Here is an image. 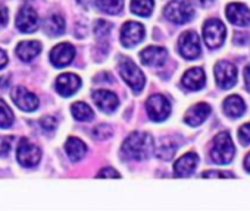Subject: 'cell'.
<instances>
[{
	"mask_svg": "<svg viewBox=\"0 0 250 211\" xmlns=\"http://www.w3.org/2000/svg\"><path fill=\"white\" fill-rule=\"evenodd\" d=\"M119 74L122 76V79L131 87L133 91L140 92L144 87V75L143 72L137 68V65L128 59V58H122L119 60Z\"/></svg>",
	"mask_w": 250,
	"mask_h": 211,
	"instance_id": "3",
	"label": "cell"
},
{
	"mask_svg": "<svg viewBox=\"0 0 250 211\" xmlns=\"http://www.w3.org/2000/svg\"><path fill=\"white\" fill-rule=\"evenodd\" d=\"M47 34L50 35H61L65 32V21L61 15H52L47 21H46V25H44Z\"/></svg>",
	"mask_w": 250,
	"mask_h": 211,
	"instance_id": "26",
	"label": "cell"
},
{
	"mask_svg": "<svg viewBox=\"0 0 250 211\" xmlns=\"http://www.w3.org/2000/svg\"><path fill=\"white\" fill-rule=\"evenodd\" d=\"M153 0H131V12L138 16H149L153 11Z\"/></svg>",
	"mask_w": 250,
	"mask_h": 211,
	"instance_id": "27",
	"label": "cell"
},
{
	"mask_svg": "<svg viewBox=\"0 0 250 211\" xmlns=\"http://www.w3.org/2000/svg\"><path fill=\"white\" fill-rule=\"evenodd\" d=\"M246 112V104L240 95H230L224 101V113L228 118H240Z\"/></svg>",
	"mask_w": 250,
	"mask_h": 211,
	"instance_id": "22",
	"label": "cell"
},
{
	"mask_svg": "<svg viewBox=\"0 0 250 211\" xmlns=\"http://www.w3.org/2000/svg\"><path fill=\"white\" fill-rule=\"evenodd\" d=\"M65 151H67V154L69 157V160L74 162V163H77V162H80L81 158L85 155L87 147H85V144L81 139L72 136V138H68V141L65 144Z\"/></svg>",
	"mask_w": 250,
	"mask_h": 211,
	"instance_id": "23",
	"label": "cell"
},
{
	"mask_svg": "<svg viewBox=\"0 0 250 211\" xmlns=\"http://www.w3.org/2000/svg\"><path fill=\"white\" fill-rule=\"evenodd\" d=\"M234 144L228 132H221L215 136L211 150V158L217 165H228L234 158Z\"/></svg>",
	"mask_w": 250,
	"mask_h": 211,
	"instance_id": "2",
	"label": "cell"
},
{
	"mask_svg": "<svg viewBox=\"0 0 250 211\" xmlns=\"http://www.w3.org/2000/svg\"><path fill=\"white\" fill-rule=\"evenodd\" d=\"M97 178H115L117 179V178H121V175L112 167H105L97 173Z\"/></svg>",
	"mask_w": 250,
	"mask_h": 211,
	"instance_id": "36",
	"label": "cell"
},
{
	"mask_svg": "<svg viewBox=\"0 0 250 211\" xmlns=\"http://www.w3.org/2000/svg\"><path fill=\"white\" fill-rule=\"evenodd\" d=\"M215 79L219 88L230 90L237 82V69L233 63L227 60H221L215 66Z\"/></svg>",
	"mask_w": 250,
	"mask_h": 211,
	"instance_id": "9",
	"label": "cell"
},
{
	"mask_svg": "<svg viewBox=\"0 0 250 211\" xmlns=\"http://www.w3.org/2000/svg\"><path fill=\"white\" fill-rule=\"evenodd\" d=\"M71 113L80 122H90L94 118V113H93L91 107H90V106H87L85 103H83V101H78V103L72 104Z\"/></svg>",
	"mask_w": 250,
	"mask_h": 211,
	"instance_id": "24",
	"label": "cell"
},
{
	"mask_svg": "<svg viewBox=\"0 0 250 211\" xmlns=\"http://www.w3.org/2000/svg\"><path fill=\"white\" fill-rule=\"evenodd\" d=\"M80 87H81V79L74 74H62L56 79V91L64 97L72 95L80 90Z\"/></svg>",
	"mask_w": 250,
	"mask_h": 211,
	"instance_id": "18",
	"label": "cell"
},
{
	"mask_svg": "<svg viewBox=\"0 0 250 211\" xmlns=\"http://www.w3.org/2000/svg\"><path fill=\"white\" fill-rule=\"evenodd\" d=\"M202 178L209 179V178H234V175L231 172H218V170H211V172H205L202 175Z\"/></svg>",
	"mask_w": 250,
	"mask_h": 211,
	"instance_id": "35",
	"label": "cell"
},
{
	"mask_svg": "<svg viewBox=\"0 0 250 211\" xmlns=\"http://www.w3.org/2000/svg\"><path fill=\"white\" fill-rule=\"evenodd\" d=\"M244 167H246V170L250 173V152L246 155V158H244Z\"/></svg>",
	"mask_w": 250,
	"mask_h": 211,
	"instance_id": "40",
	"label": "cell"
},
{
	"mask_svg": "<svg viewBox=\"0 0 250 211\" xmlns=\"http://www.w3.org/2000/svg\"><path fill=\"white\" fill-rule=\"evenodd\" d=\"M9 21V14L8 9H0V28H3Z\"/></svg>",
	"mask_w": 250,
	"mask_h": 211,
	"instance_id": "37",
	"label": "cell"
},
{
	"mask_svg": "<svg viewBox=\"0 0 250 211\" xmlns=\"http://www.w3.org/2000/svg\"><path fill=\"white\" fill-rule=\"evenodd\" d=\"M41 158V151L37 145L22 138L18 145V162L24 167H34Z\"/></svg>",
	"mask_w": 250,
	"mask_h": 211,
	"instance_id": "8",
	"label": "cell"
},
{
	"mask_svg": "<svg viewBox=\"0 0 250 211\" xmlns=\"http://www.w3.org/2000/svg\"><path fill=\"white\" fill-rule=\"evenodd\" d=\"M225 25L218 19H209L203 27V40L208 47L218 48L225 41Z\"/></svg>",
	"mask_w": 250,
	"mask_h": 211,
	"instance_id": "6",
	"label": "cell"
},
{
	"mask_svg": "<svg viewBox=\"0 0 250 211\" xmlns=\"http://www.w3.org/2000/svg\"><path fill=\"white\" fill-rule=\"evenodd\" d=\"M199 165V155L194 152H187L178 158V162L174 165V173L177 178H187L190 176Z\"/></svg>",
	"mask_w": 250,
	"mask_h": 211,
	"instance_id": "17",
	"label": "cell"
},
{
	"mask_svg": "<svg viewBox=\"0 0 250 211\" xmlns=\"http://www.w3.org/2000/svg\"><path fill=\"white\" fill-rule=\"evenodd\" d=\"M74 56H75V48L69 43H62L50 51V62L56 68H64L72 62Z\"/></svg>",
	"mask_w": 250,
	"mask_h": 211,
	"instance_id": "12",
	"label": "cell"
},
{
	"mask_svg": "<svg viewBox=\"0 0 250 211\" xmlns=\"http://www.w3.org/2000/svg\"><path fill=\"white\" fill-rule=\"evenodd\" d=\"M111 30H112V25H111L109 22L103 21V19L97 21L96 25H94V32H96V35H99V37H105V35H108V34L111 32Z\"/></svg>",
	"mask_w": 250,
	"mask_h": 211,
	"instance_id": "31",
	"label": "cell"
},
{
	"mask_svg": "<svg viewBox=\"0 0 250 211\" xmlns=\"http://www.w3.org/2000/svg\"><path fill=\"white\" fill-rule=\"evenodd\" d=\"M111 135H112V129H111V126H108V125H99V126L94 128V131H93V136H94L96 139H100V141L108 139Z\"/></svg>",
	"mask_w": 250,
	"mask_h": 211,
	"instance_id": "30",
	"label": "cell"
},
{
	"mask_svg": "<svg viewBox=\"0 0 250 211\" xmlns=\"http://www.w3.org/2000/svg\"><path fill=\"white\" fill-rule=\"evenodd\" d=\"M6 63H8V55L3 50H0V69H2Z\"/></svg>",
	"mask_w": 250,
	"mask_h": 211,
	"instance_id": "38",
	"label": "cell"
},
{
	"mask_svg": "<svg viewBox=\"0 0 250 211\" xmlns=\"http://www.w3.org/2000/svg\"><path fill=\"white\" fill-rule=\"evenodd\" d=\"M121 151L128 160H146L155 151V141L147 132H133L124 141Z\"/></svg>",
	"mask_w": 250,
	"mask_h": 211,
	"instance_id": "1",
	"label": "cell"
},
{
	"mask_svg": "<svg viewBox=\"0 0 250 211\" xmlns=\"http://www.w3.org/2000/svg\"><path fill=\"white\" fill-rule=\"evenodd\" d=\"M14 123V113L3 100H0V128H9Z\"/></svg>",
	"mask_w": 250,
	"mask_h": 211,
	"instance_id": "29",
	"label": "cell"
},
{
	"mask_svg": "<svg viewBox=\"0 0 250 211\" xmlns=\"http://www.w3.org/2000/svg\"><path fill=\"white\" fill-rule=\"evenodd\" d=\"M194 15V9L187 0H172L165 8V16L174 24H185Z\"/></svg>",
	"mask_w": 250,
	"mask_h": 211,
	"instance_id": "4",
	"label": "cell"
},
{
	"mask_svg": "<svg viewBox=\"0 0 250 211\" xmlns=\"http://www.w3.org/2000/svg\"><path fill=\"white\" fill-rule=\"evenodd\" d=\"M41 51V44L38 41H21L17 47V55L22 62L33 60Z\"/></svg>",
	"mask_w": 250,
	"mask_h": 211,
	"instance_id": "21",
	"label": "cell"
},
{
	"mask_svg": "<svg viewBox=\"0 0 250 211\" xmlns=\"http://www.w3.org/2000/svg\"><path fill=\"white\" fill-rule=\"evenodd\" d=\"M12 100L18 107L24 112H34L38 107V98L35 94L30 92L24 87H17L12 91Z\"/></svg>",
	"mask_w": 250,
	"mask_h": 211,
	"instance_id": "10",
	"label": "cell"
},
{
	"mask_svg": "<svg viewBox=\"0 0 250 211\" xmlns=\"http://www.w3.org/2000/svg\"><path fill=\"white\" fill-rule=\"evenodd\" d=\"M238 139L241 144H250V123H246L238 131Z\"/></svg>",
	"mask_w": 250,
	"mask_h": 211,
	"instance_id": "33",
	"label": "cell"
},
{
	"mask_svg": "<svg viewBox=\"0 0 250 211\" xmlns=\"http://www.w3.org/2000/svg\"><path fill=\"white\" fill-rule=\"evenodd\" d=\"M175 150H177V145H175L174 142H171V141H164V142H161V145L158 147L156 155L161 158V160L168 162V160H171V158L174 157Z\"/></svg>",
	"mask_w": 250,
	"mask_h": 211,
	"instance_id": "28",
	"label": "cell"
},
{
	"mask_svg": "<svg viewBox=\"0 0 250 211\" xmlns=\"http://www.w3.org/2000/svg\"><path fill=\"white\" fill-rule=\"evenodd\" d=\"M93 100L97 104V107L105 112V113H114L118 106H119V100L118 97L106 90H97L93 92Z\"/></svg>",
	"mask_w": 250,
	"mask_h": 211,
	"instance_id": "13",
	"label": "cell"
},
{
	"mask_svg": "<svg viewBox=\"0 0 250 211\" xmlns=\"http://www.w3.org/2000/svg\"><path fill=\"white\" fill-rule=\"evenodd\" d=\"M227 19L233 25L246 27L250 24V9L243 3H230L227 6Z\"/></svg>",
	"mask_w": 250,
	"mask_h": 211,
	"instance_id": "15",
	"label": "cell"
},
{
	"mask_svg": "<svg viewBox=\"0 0 250 211\" xmlns=\"http://www.w3.org/2000/svg\"><path fill=\"white\" fill-rule=\"evenodd\" d=\"M178 50H180V55L188 60L197 59L200 56V53H202L199 35L193 31L184 32L178 40Z\"/></svg>",
	"mask_w": 250,
	"mask_h": 211,
	"instance_id": "7",
	"label": "cell"
},
{
	"mask_svg": "<svg viewBox=\"0 0 250 211\" xmlns=\"http://www.w3.org/2000/svg\"><path fill=\"white\" fill-rule=\"evenodd\" d=\"M212 2H214V0H199V3L202 5V6H209Z\"/></svg>",
	"mask_w": 250,
	"mask_h": 211,
	"instance_id": "41",
	"label": "cell"
},
{
	"mask_svg": "<svg viewBox=\"0 0 250 211\" xmlns=\"http://www.w3.org/2000/svg\"><path fill=\"white\" fill-rule=\"evenodd\" d=\"M96 6L99 11H102L109 15L121 14L124 8V0H96Z\"/></svg>",
	"mask_w": 250,
	"mask_h": 211,
	"instance_id": "25",
	"label": "cell"
},
{
	"mask_svg": "<svg viewBox=\"0 0 250 211\" xmlns=\"http://www.w3.org/2000/svg\"><path fill=\"white\" fill-rule=\"evenodd\" d=\"M205 72L202 68H193L190 71H187L181 79V84L184 88L190 90V91H197L205 85Z\"/></svg>",
	"mask_w": 250,
	"mask_h": 211,
	"instance_id": "20",
	"label": "cell"
},
{
	"mask_svg": "<svg viewBox=\"0 0 250 211\" xmlns=\"http://www.w3.org/2000/svg\"><path fill=\"white\" fill-rule=\"evenodd\" d=\"M40 125H41V128H43L46 132H52V131L56 129L58 122H56V119L52 118V116H46V118H43V119L40 121Z\"/></svg>",
	"mask_w": 250,
	"mask_h": 211,
	"instance_id": "32",
	"label": "cell"
},
{
	"mask_svg": "<svg viewBox=\"0 0 250 211\" xmlns=\"http://www.w3.org/2000/svg\"><path fill=\"white\" fill-rule=\"evenodd\" d=\"M168 58V51L164 47H146L140 53V59L141 63L146 66H161L167 62Z\"/></svg>",
	"mask_w": 250,
	"mask_h": 211,
	"instance_id": "14",
	"label": "cell"
},
{
	"mask_svg": "<svg viewBox=\"0 0 250 211\" xmlns=\"http://www.w3.org/2000/svg\"><path fill=\"white\" fill-rule=\"evenodd\" d=\"M144 38V28L138 22H127L121 30V43L124 47H134Z\"/></svg>",
	"mask_w": 250,
	"mask_h": 211,
	"instance_id": "11",
	"label": "cell"
},
{
	"mask_svg": "<svg viewBox=\"0 0 250 211\" xmlns=\"http://www.w3.org/2000/svg\"><path fill=\"white\" fill-rule=\"evenodd\" d=\"M146 110H147L149 118L152 121L162 122L168 119V116L171 115V104L167 100V97L161 94H155L152 97H149L146 103Z\"/></svg>",
	"mask_w": 250,
	"mask_h": 211,
	"instance_id": "5",
	"label": "cell"
},
{
	"mask_svg": "<svg viewBox=\"0 0 250 211\" xmlns=\"http://www.w3.org/2000/svg\"><path fill=\"white\" fill-rule=\"evenodd\" d=\"M244 81H246V87H247V90L250 91V65L246 68V71H244Z\"/></svg>",
	"mask_w": 250,
	"mask_h": 211,
	"instance_id": "39",
	"label": "cell"
},
{
	"mask_svg": "<svg viewBox=\"0 0 250 211\" xmlns=\"http://www.w3.org/2000/svg\"><path fill=\"white\" fill-rule=\"evenodd\" d=\"M9 150H11V138L0 136V157L8 155Z\"/></svg>",
	"mask_w": 250,
	"mask_h": 211,
	"instance_id": "34",
	"label": "cell"
},
{
	"mask_svg": "<svg viewBox=\"0 0 250 211\" xmlns=\"http://www.w3.org/2000/svg\"><path fill=\"white\" fill-rule=\"evenodd\" d=\"M211 115V106L206 103H199L190 107L184 116V122L190 126H199L202 122L206 121V118Z\"/></svg>",
	"mask_w": 250,
	"mask_h": 211,
	"instance_id": "19",
	"label": "cell"
},
{
	"mask_svg": "<svg viewBox=\"0 0 250 211\" xmlns=\"http://www.w3.org/2000/svg\"><path fill=\"white\" fill-rule=\"evenodd\" d=\"M17 27L22 32H34L38 28V16L30 6H24L17 15Z\"/></svg>",
	"mask_w": 250,
	"mask_h": 211,
	"instance_id": "16",
	"label": "cell"
}]
</instances>
